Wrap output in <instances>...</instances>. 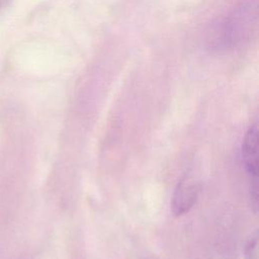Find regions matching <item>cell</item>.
Returning <instances> with one entry per match:
<instances>
[{
  "mask_svg": "<svg viewBox=\"0 0 259 259\" xmlns=\"http://www.w3.org/2000/svg\"><path fill=\"white\" fill-rule=\"evenodd\" d=\"M258 0H245L225 18L212 25L208 44L215 50L237 48L249 41L256 32Z\"/></svg>",
  "mask_w": 259,
  "mask_h": 259,
  "instance_id": "obj_1",
  "label": "cell"
},
{
  "mask_svg": "<svg viewBox=\"0 0 259 259\" xmlns=\"http://www.w3.org/2000/svg\"><path fill=\"white\" fill-rule=\"evenodd\" d=\"M199 192V185L191 174H185L177 183L172 197V211L176 217L188 212L194 205Z\"/></svg>",
  "mask_w": 259,
  "mask_h": 259,
  "instance_id": "obj_2",
  "label": "cell"
},
{
  "mask_svg": "<svg viewBox=\"0 0 259 259\" xmlns=\"http://www.w3.org/2000/svg\"><path fill=\"white\" fill-rule=\"evenodd\" d=\"M242 154L245 164V169L250 178H257L258 176V127L253 124L247 131L243 145Z\"/></svg>",
  "mask_w": 259,
  "mask_h": 259,
  "instance_id": "obj_3",
  "label": "cell"
},
{
  "mask_svg": "<svg viewBox=\"0 0 259 259\" xmlns=\"http://www.w3.org/2000/svg\"><path fill=\"white\" fill-rule=\"evenodd\" d=\"M244 256H245V259H258V236H257V234H255V236L252 237L245 245Z\"/></svg>",
  "mask_w": 259,
  "mask_h": 259,
  "instance_id": "obj_4",
  "label": "cell"
},
{
  "mask_svg": "<svg viewBox=\"0 0 259 259\" xmlns=\"http://www.w3.org/2000/svg\"><path fill=\"white\" fill-rule=\"evenodd\" d=\"M4 1H5V0H0V8L3 6V4H4Z\"/></svg>",
  "mask_w": 259,
  "mask_h": 259,
  "instance_id": "obj_5",
  "label": "cell"
}]
</instances>
